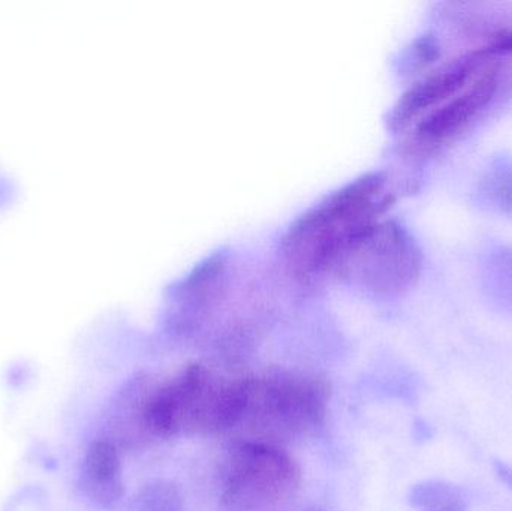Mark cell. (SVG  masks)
<instances>
[{
    "label": "cell",
    "mask_w": 512,
    "mask_h": 511,
    "mask_svg": "<svg viewBox=\"0 0 512 511\" xmlns=\"http://www.w3.org/2000/svg\"><path fill=\"white\" fill-rule=\"evenodd\" d=\"M382 173H367L331 192L295 219L280 245L282 257L306 282L331 276L343 249L391 206Z\"/></svg>",
    "instance_id": "obj_1"
},
{
    "label": "cell",
    "mask_w": 512,
    "mask_h": 511,
    "mask_svg": "<svg viewBox=\"0 0 512 511\" xmlns=\"http://www.w3.org/2000/svg\"><path fill=\"white\" fill-rule=\"evenodd\" d=\"M249 375L225 377L194 363L165 383H156L147 404L152 438L206 437L233 431L248 402Z\"/></svg>",
    "instance_id": "obj_2"
},
{
    "label": "cell",
    "mask_w": 512,
    "mask_h": 511,
    "mask_svg": "<svg viewBox=\"0 0 512 511\" xmlns=\"http://www.w3.org/2000/svg\"><path fill=\"white\" fill-rule=\"evenodd\" d=\"M328 402L330 386L324 378L271 369L249 375L248 402L239 426L249 435L246 441L280 447L321 429Z\"/></svg>",
    "instance_id": "obj_3"
},
{
    "label": "cell",
    "mask_w": 512,
    "mask_h": 511,
    "mask_svg": "<svg viewBox=\"0 0 512 511\" xmlns=\"http://www.w3.org/2000/svg\"><path fill=\"white\" fill-rule=\"evenodd\" d=\"M421 267L423 254L409 231L397 222L379 219L349 242L331 276L379 296H396L415 284Z\"/></svg>",
    "instance_id": "obj_4"
},
{
    "label": "cell",
    "mask_w": 512,
    "mask_h": 511,
    "mask_svg": "<svg viewBox=\"0 0 512 511\" xmlns=\"http://www.w3.org/2000/svg\"><path fill=\"white\" fill-rule=\"evenodd\" d=\"M221 511H283L301 485L297 462L282 447L245 441L228 462Z\"/></svg>",
    "instance_id": "obj_5"
},
{
    "label": "cell",
    "mask_w": 512,
    "mask_h": 511,
    "mask_svg": "<svg viewBox=\"0 0 512 511\" xmlns=\"http://www.w3.org/2000/svg\"><path fill=\"white\" fill-rule=\"evenodd\" d=\"M489 57L483 50L465 54L459 59L445 63L441 68L427 74L426 77L412 84L391 110L388 123L393 131L408 128L418 117L426 116L441 104L462 92L478 72L487 66Z\"/></svg>",
    "instance_id": "obj_6"
},
{
    "label": "cell",
    "mask_w": 512,
    "mask_h": 511,
    "mask_svg": "<svg viewBox=\"0 0 512 511\" xmlns=\"http://www.w3.org/2000/svg\"><path fill=\"white\" fill-rule=\"evenodd\" d=\"M498 69L484 66L477 77L450 101L421 117L415 128V141L420 146H435L462 131L495 96Z\"/></svg>",
    "instance_id": "obj_7"
},
{
    "label": "cell",
    "mask_w": 512,
    "mask_h": 511,
    "mask_svg": "<svg viewBox=\"0 0 512 511\" xmlns=\"http://www.w3.org/2000/svg\"><path fill=\"white\" fill-rule=\"evenodd\" d=\"M227 258L221 252L210 255L209 258L195 267L188 278L174 290L171 302V329L177 333H189L197 329L203 321L207 308L212 305L218 291L219 279L224 276Z\"/></svg>",
    "instance_id": "obj_8"
},
{
    "label": "cell",
    "mask_w": 512,
    "mask_h": 511,
    "mask_svg": "<svg viewBox=\"0 0 512 511\" xmlns=\"http://www.w3.org/2000/svg\"><path fill=\"white\" fill-rule=\"evenodd\" d=\"M83 488L98 506L111 509L123 497L122 465L111 441H96L83 464Z\"/></svg>",
    "instance_id": "obj_9"
},
{
    "label": "cell",
    "mask_w": 512,
    "mask_h": 511,
    "mask_svg": "<svg viewBox=\"0 0 512 511\" xmlns=\"http://www.w3.org/2000/svg\"><path fill=\"white\" fill-rule=\"evenodd\" d=\"M408 500L418 511H468L465 492L442 480L417 483L409 491Z\"/></svg>",
    "instance_id": "obj_10"
},
{
    "label": "cell",
    "mask_w": 512,
    "mask_h": 511,
    "mask_svg": "<svg viewBox=\"0 0 512 511\" xmlns=\"http://www.w3.org/2000/svg\"><path fill=\"white\" fill-rule=\"evenodd\" d=\"M135 511H183L182 491L167 480L150 483L138 495Z\"/></svg>",
    "instance_id": "obj_11"
},
{
    "label": "cell",
    "mask_w": 512,
    "mask_h": 511,
    "mask_svg": "<svg viewBox=\"0 0 512 511\" xmlns=\"http://www.w3.org/2000/svg\"><path fill=\"white\" fill-rule=\"evenodd\" d=\"M484 192L499 209L512 215V168L502 165L490 171L484 179Z\"/></svg>",
    "instance_id": "obj_12"
},
{
    "label": "cell",
    "mask_w": 512,
    "mask_h": 511,
    "mask_svg": "<svg viewBox=\"0 0 512 511\" xmlns=\"http://www.w3.org/2000/svg\"><path fill=\"white\" fill-rule=\"evenodd\" d=\"M487 57L505 56L512 53V26L499 30L490 38L489 44L481 48Z\"/></svg>",
    "instance_id": "obj_13"
},
{
    "label": "cell",
    "mask_w": 512,
    "mask_h": 511,
    "mask_svg": "<svg viewBox=\"0 0 512 511\" xmlns=\"http://www.w3.org/2000/svg\"><path fill=\"white\" fill-rule=\"evenodd\" d=\"M415 56L423 62L424 65L427 63L435 62L439 57V45L433 36H423L420 41L415 44Z\"/></svg>",
    "instance_id": "obj_14"
},
{
    "label": "cell",
    "mask_w": 512,
    "mask_h": 511,
    "mask_svg": "<svg viewBox=\"0 0 512 511\" xmlns=\"http://www.w3.org/2000/svg\"><path fill=\"white\" fill-rule=\"evenodd\" d=\"M15 194L14 182L8 176L0 173V207L6 206Z\"/></svg>",
    "instance_id": "obj_15"
},
{
    "label": "cell",
    "mask_w": 512,
    "mask_h": 511,
    "mask_svg": "<svg viewBox=\"0 0 512 511\" xmlns=\"http://www.w3.org/2000/svg\"><path fill=\"white\" fill-rule=\"evenodd\" d=\"M493 468H495L499 480L504 482L512 491V465L504 461H495L493 462Z\"/></svg>",
    "instance_id": "obj_16"
},
{
    "label": "cell",
    "mask_w": 512,
    "mask_h": 511,
    "mask_svg": "<svg viewBox=\"0 0 512 511\" xmlns=\"http://www.w3.org/2000/svg\"><path fill=\"white\" fill-rule=\"evenodd\" d=\"M303 511H324V510L318 509V507H310V509H306Z\"/></svg>",
    "instance_id": "obj_17"
}]
</instances>
